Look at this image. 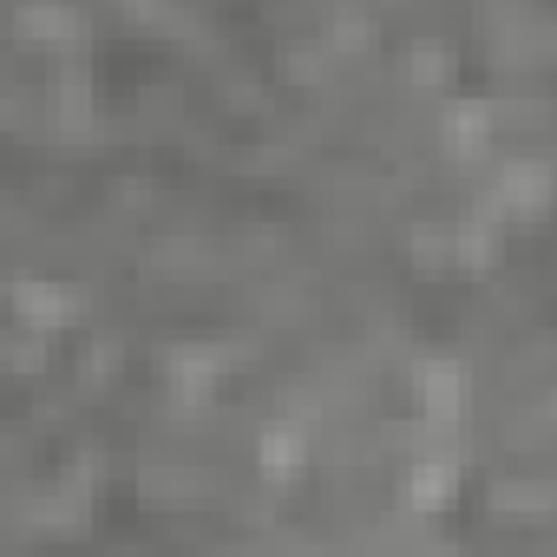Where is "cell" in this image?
Instances as JSON below:
<instances>
[{
  "mask_svg": "<svg viewBox=\"0 0 557 557\" xmlns=\"http://www.w3.org/2000/svg\"><path fill=\"white\" fill-rule=\"evenodd\" d=\"M544 184H550V177H544L537 164H511V171L498 177V190H505V203H511V210H537V203L550 197Z\"/></svg>",
  "mask_w": 557,
  "mask_h": 557,
  "instance_id": "3",
  "label": "cell"
},
{
  "mask_svg": "<svg viewBox=\"0 0 557 557\" xmlns=\"http://www.w3.org/2000/svg\"><path fill=\"white\" fill-rule=\"evenodd\" d=\"M296 459H302V440L296 433H269L262 440V466L269 472H296Z\"/></svg>",
  "mask_w": 557,
  "mask_h": 557,
  "instance_id": "6",
  "label": "cell"
},
{
  "mask_svg": "<svg viewBox=\"0 0 557 557\" xmlns=\"http://www.w3.org/2000/svg\"><path fill=\"white\" fill-rule=\"evenodd\" d=\"M446 132H453L459 151H479L485 145V106H453L446 112Z\"/></svg>",
  "mask_w": 557,
  "mask_h": 557,
  "instance_id": "4",
  "label": "cell"
},
{
  "mask_svg": "<svg viewBox=\"0 0 557 557\" xmlns=\"http://www.w3.org/2000/svg\"><path fill=\"white\" fill-rule=\"evenodd\" d=\"M21 34L27 40H73V14L60 8V0H27V8H21Z\"/></svg>",
  "mask_w": 557,
  "mask_h": 557,
  "instance_id": "2",
  "label": "cell"
},
{
  "mask_svg": "<svg viewBox=\"0 0 557 557\" xmlns=\"http://www.w3.org/2000/svg\"><path fill=\"white\" fill-rule=\"evenodd\" d=\"M453 407H459V374L433 361V368H426V413H433V420H446Z\"/></svg>",
  "mask_w": 557,
  "mask_h": 557,
  "instance_id": "5",
  "label": "cell"
},
{
  "mask_svg": "<svg viewBox=\"0 0 557 557\" xmlns=\"http://www.w3.org/2000/svg\"><path fill=\"white\" fill-rule=\"evenodd\" d=\"M14 315H21L27 329L53 335V329H66V322L79 315V296L60 289V283H14Z\"/></svg>",
  "mask_w": 557,
  "mask_h": 557,
  "instance_id": "1",
  "label": "cell"
}]
</instances>
